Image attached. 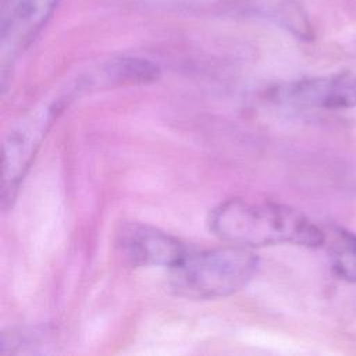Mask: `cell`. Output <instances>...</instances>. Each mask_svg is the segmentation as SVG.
<instances>
[{"mask_svg": "<svg viewBox=\"0 0 356 356\" xmlns=\"http://www.w3.org/2000/svg\"><path fill=\"white\" fill-rule=\"evenodd\" d=\"M207 222L214 235L241 248L284 243L317 248L327 239L303 213L270 200H225L210 211Z\"/></svg>", "mask_w": 356, "mask_h": 356, "instance_id": "1", "label": "cell"}, {"mask_svg": "<svg viewBox=\"0 0 356 356\" xmlns=\"http://www.w3.org/2000/svg\"><path fill=\"white\" fill-rule=\"evenodd\" d=\"M259 266L248 248L231 245L222 249L189 252L171 268V288L189 299H217L246 286Z\"/></svg>", "mask_w": 356, "mask_h": 356, "instance_id": "2", "label": "cell"}, {"mask_svg": "<svg viewBox=\"0 0 356 356\" xmlns=\"http://www.w3.org/2000/svg\"><path fill=\"white\" fill-rule=\"evenodd\" d=\"M60 100L42 104L28 113L8 134L3 152V199L13 200L53 121L61 113Z\"/></svg>", "mask_w": 356, "mask_h": 356, "instance_id": "3", "label": "cell"}, {"mask_svg": "<svg viewBox=\"0 0 356 356\" xmlns=\"http://www.w3.org/2000/svg\"><path fill=\"white\" fill-rule=\"evenodd\" d=\"M124 259L134 267H175L189 252L175 236L143 222H124L117 234Z\"/></svg>", "mask_w": 356, "mask_h": 356, "instance_id": "4", "label": "cell"}, {"mask_svg": "<svg viewBox=\"0 0 356 356\" xmlns=\"http://www.w3.org/2000/svg\"><path fill=\"white\" fill-rule=\"evenodd\" d=\"M61 0H15L3 17L0 32V56L3 70L25 51L35 40Z\"/></svg>", "mask_w": 356, "mask_h": 356, "instance_id": "5", "label": "cell"}, {"mask_svg": "<svg viewBox=\"0 0 356 356\" xmlns=\"http://www.w3.org/2000/svg\"><path fill=\"white\" fill-rule=\"evenodd\" d=\"M288 103L331 110L356 107V76L341 72L328 76L306 78L292 82L277 92Z\"/></svg>", "mask_w": 356, "mask_h": 356, "instance_id": "6", "label": "cell"}, {"mask_svg": "<svg viewBox=\"0 0 356 356\" xmlns=\"http://www.w3.org/2000/svg\"><path fill=\"white\" fill-rule=\"evenodd\" d=\"M160 68L157 64L140 57H114L102 63L79 83L82 89L118 88L146 85L157 81Z\"/></svg>", "mask_w": 356, "mask_h": 356, "instance_id": "7", "label": "cell"}, {"mask_svg": "<svg viewBox=\"0 0 356 356\" xmlns=\"http://www.w3.org/2000/svg\"><path fill=\"white\" fill-rule=\"evenodd\" d=\"M334 273L343 281L356 284V234L335 229L330 242Z\"/></svg>", "mask_w": 356, "mask_h": 356, "instance_id": "8", "label": "cell"}]
</instances>
